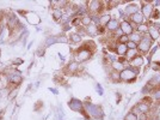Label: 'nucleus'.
<instances>
[{
    "instance_id": "9",
    "label": "nucleus",
    "mask_w": 160,
    "mask_h": 120,
    "mask_svg": "<svg viewBox=\"0 0 160 120\" xmlns=\"http://www.w3.org/2000/svg\"><path fill=\"white\" fill-rule=\"evenodd\" d=\"M19 14H23L31 25H38L41 23V17L36 12H32V11H19Z\"/></svg>"
},
{
    "instance_id": "1",
    "label": "nucleus",
    "mask_w": 160,
    "mask_h": 120,
    "mask_svg": "<svg viewBox=\"0 0 160 120\" xmlns=\"http://www.w3.org/2000/svg\"><path fill=\"white\" fill-rule=\"evenodd\" d=\"M94 52H96V45L92 41H84L81 43V46L78 47L73 53V60L77 63L82 64L87 60H90L93 57Z\"/></svg>"
},
{
    "instance_id": "23",
    "label": "nucleus",
    "mask_w": 160,
    "mask_h": 120,
    "mask_svg": "<svg viewBox=\"0 0 160 120\" xmlns=\"http://www.w3.org/2000/svg\"><path fill=\"white\" fill-rule=\"evenodd\" d=\"M63 10H61L59 7H53L52 10V16H53V19L55 22H61L62 17H63Z\"/></svg>"
},
{
    "instance_id": "25",
    "label": "nucleus",
    "mask_w": 160,
    "mask_h": 120,
    "mask_svg": "<svg viewBox=\"0 0 160 120\" xmlns=\"http://www.w3.org/2000/svg\"><path fill=\"white\" fill-rule=\"evenodd\" d=\"M148 29H149V25H148L147 22H145L143 24H141V25L135 28V31H138V33L141 34V35L143 36V35H146V34L148 33Z\"/></svg>"
},
{
    "instance_id": "11",
    "label": "nucleus",
    "mask_w": 160,
    "mask_h": 120,
    "mask_svg": "<svg viewBox=\"0 0 160 120\" xmlns=\"http://www.w3.org/2000/svg\"><path fill=\"white\" fill-rule=\"evenodd\" d=\"M120 29L122 30L123 35H127V36H130L135 31V27L130 23L129 19H123L120 22Z\"/></svg>"
},
{
    "instance_id": "6",
    "label": "nucleus",
    "mask_w": 160,
    "mask_h": 120,
    "mask_svg": "<svg viewBox=\"0 0 160 120\" xmlns=\"http://www.w3.org/2000/svg\"><path fill=\"white\" fill-rule=\"evenodd\" d=\"M153 41L151 40V37L148 36V35H143L142 36V39H141V41L138 43V51H139V53L141 54V55H147V54L149 53V51H151V48L153 47Z\"/></svg>"
},
{
    "instance_id": "44",
    "label": "nucleus",
    "mask_w": 160,
    "mask_h": 120,
    "mask_svg": "<svg viewBox=\"0 0 160 120\" xmlns=\"http://www.w3.org/2000/svg\"><path fill=\"white\" fill-rule=\"evenodd\" d=\"M0 33H1V29H0Z\"/></svg>"
},
{
    "instance_id": "10",
    "label": "nucleus",
    "mask_w": 160,
    "mask_h": 120,
    "mask_svg": "<svg viewBox=\"0 0 160 120\" xmlns=\"http://www.w3.org/2000/svg\"><path fill=\"white\" fill-rule=\"evenodd\" d=\"M6 25L10 31H13L16 29H18V27L20 25L19 18L14 14H10L6 17Z\"/></svg>"
},
{
    "instance_id": "33",
    "label": "nucleus",
    "mask_w": 160,
    "mask_h": 120,
    "mask_svg": "<svg viewBox=\"0 0 160 120\" xmlns=\"http://www.w3.org/2000/svg\"><path fill=\"white\" fill-rule=\"evenodd\" d=\"M123 120H139V115L132 113V112H128L126 114V117L123 118Z\"/></svg>"
},
{
    "instance_id": "32",
    "label": "nucleus",
    "mask_w": 160,
    "mask_h": 120,
    "mask_svg": "<svg viewBox=\"0 0 160 120\" xmlns=\"http://www.w3.org/2000/svg\"><path fill=\"white\" fill-rule=\"evenodd\" d=\"M151 94H152V96H153L154 101H158V102H160V87L154 88L153 91H152Z\"/></svg>"
},
{
    "instance_id": "40",
    "label": "nucleus",
    "mask_w": 160,
    "mask_h": 120,
    "mask_svg": "<svg viewBox=\"0 0 160 120\" xmlns=\"http://www.w3.org/2000/svg\"><path fill=\"white\" fill-rule=\"evenodd\" d=\"M96 90H97V93L99 94V96L104 95V90H103V88H102L100 84H96Z\"/></svg>"
},
{
    "instance_id": "12",
    "label": "nucleus",
    "mask_w": 160,
    "mask_h": 120,
    "mask_svg": "<svg viewBox=\"0 0 160 120\" xmlns=\"http://www.w3.org/2000/svg\"><path fill=\"white\" fill-rule=\"evenodd\" d=\"M123 12H124L126 18L128 19L130 16H133V14L140 12V6H139L136 3H129V4H127L126 7L123 8Z\"/></svg>"
},
{
    "instance_id": "38",
    "label": "nucleus",
    "mask_w": 160,
    "mask_h": 120,
    "mask_svg": "<svg viewBox=\"0 0 160 120\" xmlns=\"http://www.w3.org/2000/svg\"><path fill=\"white\" fill-rule=\"evenodd\" d=\"M127 47L128 49H138V43H135L133 41H128Z\"/></svg>"
},
{
    "instance_id": "39",
    "label": "nucleus",
    "mask_w": 160,
    "mask_h": 120,
    "mask_svg": "<svg viewBox=\"0 0 160 120\" xmlns=\"http://www.w3.org/2000/svg\"><path fill=\"white\" fill-rule=\"evenodd\" d=\"M22 64H23V59L22 58H16V59L12 60V65L13 66H19Z\"/></svg>"
},
{
    "instance_id": "20",
    "label": "nucleus",
    "mask_w": 160,
    "mask_h": 120,
    "mask_svg": "<svg viewBox=\"0 0 160 120\" xmlns=\"http://www.w3.org/2000/svg\"><path fill=\"white\" fill-rule=\"evenodd\" d=\"M147 35L151 37V40L153 41V42H155V41H158L160 39V31L158 30V29H155L153 25H151V27H149Z\"/></svg>"
},
{
    "instance_id": "3",
    "label": "nucleus",
    "mask_w": 160,
    "mask_h": 120,
    "mask_svg": "<svg viewBox=\"0 0 160 120\" xmlns=\"http://www.w3.org/2000/svg\"><path fill=\"white\" fill-rule=\"evenodd\" d=\"M140 72V68H136L133 66H126L120 72V79L121 82H126V83H132L138 78V74Z\"/></svg>"
},
{
    "instance_id": "28",
    "label": "nucleus",
    "mask_w": 160,
    "mask_h": 120,
    "mask_svg": "<svg viewBox=\"0 0 160 120\" xmlns=\"http://www.w3.org/2000/svg\"><path fill=\"white\" fill-rule=\"evenodd\" d=\"M138 54H140L138 49H128V52H127V54H126V57H124V58H126V60L129 63V61H130L132 59H134Z\"/></svg>"
},
{
    "instance_id": "35",
    "label": "nucleus",
    "mask_w": 160,
    "mask_h": 120,
    "mask_svg": "<svg viewBox=\"0 0 160 120\" xmlns=\"http://www.w3.org/2000/svg\"><path fill=\"white\" fill-rule=\"evenodd\" d=\"M141 91H142L143 95H147V94H151L152 91H153V88L151 87V85H148V84H146L145 87L142 88V90H141Z\"/></svg>"
},
{
    "instance_id": "41",
    "label": "nucleus",
    "mask_w": 160,
    "mask_h": 120,
    "mask_svg": "<svg viewBox=\"0 0 160 120\" xmlns=\"http://www.w3.org/2000/svg\"><path fill=\"white\" fill-rule=\"evenodd\" d=\"M44 51H46V47H40V48L37 49V55H38V57L44 55Z\"/></svg>"
},
{
    "instance_id": "13",
    "label": "nucleus",
    "mask_w": 160,
    "mask_h": 120,
    "mask_svg": "<svg viewBox=\"0 0 160 120\" xmlns=\"http://www.w3.org/2000/svg\"><path fill=\"white\" fill-rule=\"evenodd\" d=\"M81 70H82L81 64L77 63L75 60H71L66 66V72L67 74H77L78 72H80Z\"/></svg>"
},
{
    "instance_id": "7",
    "label": "nucleus",
    "mask_w": 160,
    "mask_h": 120,
    "mask_svg": "<svg viewBox=\"0 0 160 120\" xmlns=\"http://www.w3.org/2000/svg\"><path fill=\"white\" fill-rule=\"evenodd\" d=\"M140 12L142 14L146 22L151 20V17L154 12V6L151 1H140Z\"/></svg>"
},
{
    "instance_id": "21",
    "label": "nucleus",
    "mask_w": 160,
    "mask_h": 120,
    "mask_svg": "<svg viewBox=\"0 0 160 120\" xmlns=\"http://www.w3.org/2000/svg\"><path fill=\"white\" fill-rule=\"evenodd\" d=\"M147 84H148V85H151V87L153 88V89H154V88L160 87V72L153 74V76H152V77L148 79Z\"/></svg>"
},
{
    "instance_id": "15",
    "label": "nucleus",
    "mask_w": 160,
    "mask_h": 120,
    "mask_svg": "<svg viewBox=\"0 0 160 120\" xmlns=\"http://www.w3.org/2000/svg\"><path fill=\"white\" fill-rule=\"evenodd\" d=\"M145 57L143 55H141V54H138L134 59H132L129 63H128V65L129 66H133V67H136V68H141V67L145 65Z\"/></svg>"
},
{
    "instance_id": "36",
    "label": "nucleus",
    "mask_w": 160,
    "mask_h": 120,
    "mask_svg": "<svg viewBox=\"0 0 160 120\" xmlns=\"http://www.w3.org/2000/svg\"><path fill=\"white\" fill-rule=\"evenodd\" d=\"M159 47H160V45H159V43H157L155 46H153V47H152V48H151V51H149V53L147 54V55L152 58V57H153V55H154V53H155V52H157V51L159 49Z\"/></svg>"
},
{
    "instance_id": "37",
    "label": "nucleus",
    "mask_w": 160,
    "mask_h": 120,
    "mask_svg": "<svg viewBox=\"0 0 160 120\" xmlns=\"http://www.w3.org/2000/svg\"><path fill=\"white\" fill-rule=\"evenodd\" d=\"M67 42H69V40H68V37H67L66 35L58 36V43H67Z\"/></svg>"
},
{
    "instance_id": "2",
    "label": "nucleus",
    "mask_w": 160,
    "mask_h": 120,
    "mask_svg": "<svg viewBox=\"0 0 160 120\" xmlns=\"http://www.w3.org/2000/svg\"><path fill=\"white\" fill-rule=\"evenodd\" d=\"M86 7L88 14L100 16L107 10V3L105 1H99V0H91V1H86Z\"/></svg>"
},
{
    "instance_id": "24",
    "label": "nucleus",
    "mask_w": 160,
    "mask_h": 120,
    "mask_svg": "<svg viewBox=\"0 0 160 120\" xmlns=\"http://www.w3.org/2000/svg\"><path fill=\"white\" fill-rule=\"evenodd\" d=\"M111 18H112V17H111V14H107V12H104L103 14H100V16H99V25H100V27L105 28V25H107L108 23L110 22V19H111Z\"/></svg>"
},
{
    "instance_id": "42",
    "label": "nucleus",
    "mask_w": 160,
    "mask_h": 120,
    "mask_svg": "<svg viewBox=\"0 0 160 120\" xmlns=\"http://www.w3.org/2000/svg\"><path fill=\"white\" fill-rule=\"evenodd\" d=\"M49 91H52L54 95H58L59 91H58V89H55V88H49Z\"/></svg>"
},
{
    "instance_id": "22",
    "label": "nucleus",
    "mask_w": 160,
    "mask_h": 120,
    "mask_svg": "<svg viewBox=\"0 0 160 120\" xmlns=\"http://www.w3.org/2000/svg\"><path fill=\"white\" fill-rule=\"evenodd\" d=\"M68 40H69V43L72 45H78V43H82V36H80L77 31H73L69 34Z\"/></svg>"
},
{
    "instance_id": "14",
    "label": "nucleus",
    "mask_w": 160,
    "mask_h": 120,
    "mask_svg": "<svg viewBox=\"0 0 160 120\" xmlns=\"http://www.w3.org/2000/svg\"><path fill=\"white\" fill-rule=\"evenodd\" d=\"M120 22L121 20L118 18H111L110 22L105 25V30H107L108 34H113L116 33L118 29H120Z\"/></svg>"
},
{
    "instance_id": "16",
    "label": "nucleus",
    "mask_w": 160,
    "mask_h": 120,
    "mask_svg": "<svg viewBox=\"0 0 160 120\" xmlns=\"http://www.w3.org/2000/svg\"><path fill=\"white\" fill-rule=\"evenodd\" d=\"M151 105H152V103L147 100V99H143V100L140 101L139 103H136V107H138L140 114H147L151 111Z\"/></svg>"
},
{
    "instance_id": "31",
    "label": "nucleus",
    "mask_w": 160,
    "mask_h": 120,
    "mask_svg": "<svg viewBox=\"0 0 160 120\" xmlns=\"http://www.w3.org/2000/svg\"><path fill=\"white\" fill-rule=\"evenodd\" d=\"M129 37V41H133V42H135V43H139L141 41V39H142V35L141 34H139L138 31H134L130 36H128Z\"/></svg>"
},
{
    "instance_id": "45",
    "label": "nucleus",
    "mask_w": 160,
    "mask_h": 120,
    "mask_svg": "<svg viewBox=\"0 0 160 120\" xmlns=\"http://www.w3.org/2000/svg\"><path fill=\"white\" fill-rule=\"evenodd\" d=\"M80 120H84V119H80Z\"/></svg>"
},
{
    "instance_id": "8",
    "label": "nucleus",
    "mask_w": 160,
    "mask_h": 120,
    "mask_svg": "<svg viewBox=\"0 0 160 120\" xmlns=\"http://www.w3.org/2000/svg\"><path fill=\"white\" fill-rule=\"evenodd\" d=\"M68 107H69L71 111H73V112H78V113H82L86 115V112H85V109H84V102L80 101L79 99L72 97L71 100L68 101Z\"/></svg>"
},
{
    "instance_id": "18",
    "label": "nucleus",
    "mask_w": 160,
    "mask_h": 120,
    "mask_svg": "<svg viewBox=\"0 0 160 120\" xmlns=\"http://www.w3.org/2000/svg\"><path fill=\"white\" fill-rule=\"evenodd\" d=\"M113 52L116 55H118V58H124L128 52L127 45H121V43H116V46L113 48Z\"/></svg>"
},
{
    "instance_id": "29",
    "label": "nucleus",
    "mask_w": 160,
    "mask_h": 120,
    "mask_svg": "<svg viewBox=\"0 0 160 120\" xmlns=\"http://www.w3.org/2000/svg\"><path fill=\"white\" fill-rule=\"evenodd\" d=\"M124 67H126V65H124V64H122V63H120L118 60L111 64V70H113V71H117V72H121V71H122Z\"/></svg>"
},
{
    "instance_id": "27",
    "label": "nucleus",
    "mask_w": 160,
    "mask_h": 120,
    "mask_svg": "<svg viewBox=\"0 0 160 120\" xmlns=\"http://www.w3.org/2000/svg\"><path fill=\"white\" fill-rule=\"evenodd\" d=\"M109 79L111 80L112 83H118V82H121L120 72L113 71V70H110V72H109Z\"/></svg>"
},
{
    "instance_id": "17",
    "label": "nucleus",
    "mask_w": 160,
    "mask_h": 120,
    "mask_svg": "<svg viewBox=\"0 0 160 120\" xmlns=\"http://www.w3.org/2000/svg\"><path fill=\"white\" fill-rule=\"evenodd\" d=\"M128 19L130 20V23H132V24H133L135 28L139 27V25H141V24H143V23L146 22L141 12H138V14H133V16H130Z\"/></svg>"
},
{
    "instance_id": "19",
    "label": "nucleus",
    "mask_w": 160,
    "mask_h": 120,
    "mask_svg": "<svg viewBox=\"0 0 160 120\" xmlns=\"http://www.w3.org/2000/svg\"><path fill=\"white\" fill-rule=\"evenodd\" d=\"M85 31H86L87 36H90V37H96V36L99 35V33H98V25H96L93 23H91L88 27L85 28Z\"/></svg>"
},
{
    "instance_id": "26",
    "label": "nucleus",
    "mask_w": 160,
    "mask_h": 120,
    "mask_svg": "<svg viewBox=\"0 0 160 120\" xmlns=\"http://www.w3.org/2000/svg\"><path fill=\"white\" fill-rule=\"evenodd\" d=\"M55 43H58V36H54V35H50V36H48L46 41H44V47L48 48V47H52L53 45Z\"/></svg>"
},
{
    "instance_id": "4",
    "label": "nucleus",
    "mask_w": 160,
    "mask_h": 120,
    "mask_svg": "<svg viewBox=\"0 0 160 120\" xmlns=\"http://www.w3.org/2000/svg\"><path fill=\"white\" fill-rule=\"evenodd\" d=\"M84 109H85V112L86 114H88V117L90 118H92V119H103L104 118V112H103V109H102V107L100 106H97V105H93V103H91V102H84Z\"/></svg>"
},
{
    "instance_id": "43",
    "label": "nucleus",
    "mask_w": 160,
    "mask_h": 120,
    "mask_svg": "<svg viewBox=\"0 0 160 120\" xmlns=\"http://www.w3.org/2000/svg\"><path fill=\"white\" fill-rule=\"evenodd\" d=\"M0 55H1V48H0Z\"/></svg>"
},
{
    "instance_id": "30",
    "label": "nucleus",
    "mask_w": 160,
    "mask_h": 120,
    "mask_svg": "<svg viewBox=\"0 0 160 120\" xmlns=\"http://www.w3.org/2000/svg\"><path fill=\"white\" fill-rule=\"evenodd\" d=\"M80 22H81V27H84V28L88 27V25H90V24L92 23L91 16H90V14H86V16L81 17V18H80Z\"/></svg>"
},
{
    "instance_id": "5",
    "label": "nucleus",
    "mask_w": 160,
    "mask_h": 120,
    "mask_svg": "<svg viewBox=\"0 0 160 120\" xmlns=\"http://www.w3.org/2000/svg\"><path fill=\"white\" fill-rule=\"evenodd\" d=\"M6 79H7V84L8 85H12V87H18L22 84V82H23V74L20 71L18 70H16V68H11V70H8L6 71Z\"/></svg>"
},
{
    "instance_id": "34",
    "label": "nucleus",
    "mask_w": 160,
    "mask_h": 120,
    "mask_svg": "<svg viewBox=\"0 0 160 120\" xmlns=\"http://www.w3.org/2000/svg\"><path fill=\"white\" fill-rule=\"evenodd\" d=\"M128 41H129V37H128L127 35H122V36H120V37L116 40V42H117V43H121V45H127Z\"/></svg>"
}]
</instances>
